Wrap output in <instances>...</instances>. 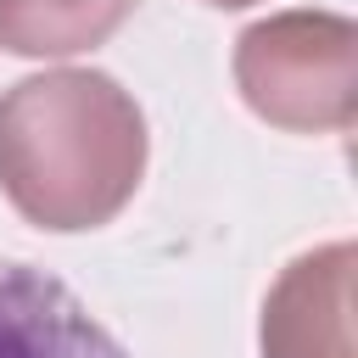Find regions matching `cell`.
I'll list each match as a JSON object with an SVG mask.
<instances>
[{
    "label": "cell",
    "mask_w": 358,
    "mask_h": 358,
    "mask_svg": "<svg viewBox=\"0 0 358 358\" xmlns=\"http://www.w3.org/2000/svg\"><path fill=\"white\" fill-rule=\"evenodd\" d=\"M145 112L95 67H50L0 95V196L50 235L112 224L145 179Z\"/></svg>",
    "instance_id": "obj_1"
},
{
    "label": "cell",
    "mask_w": 358,
    "mask_h": 358,
    "mask_svg": "<svg viewBox=\"0 0 358 358\" xmlns=\"http://www.w3.org/2000/svg\"><path fill=\"white\" fill-rule=\"evenodd\" d=\"M241 101L285 134H341L358 117V22L341 11H274L235 39Z\"/></svg>",
    "instance_id": "obj_2"
},
{
    "label": "cell",
    "mask_w": 358,
    "mask_h": 358,
    "mask_svg": "<svg viewBox=\"0 0 358 358\" xmlns=\"http://www.w3.org/2000/svg\"><path fill=\"white\" fill-rule=\"evenodd\" d=\"M352 274H358L352 241H324L291 257L263 296V319H257L263 358H358Z\"/></svg>",
    "instance_id": "obj_3"
},
{
    "label": "cell",
    "mask_w": 358,
    "mask_h": 358,
    "mask_svg": "<svg viewBox=\"0 0 358 358\" xmlns=\"http://www.w3.org/2000/svg\"><path fill=\"white\" fill-rule=\"evenodd\" d=\"M0 358H129V352L56 274L34 263H0Z\"/></svg>",
    "instance_id": "obj_4"
},
{
    "label": "cell",
    "mask_w": 358,
    "mask_h": 358,
    "mask_svg": "<svg viewBox=\"0 0 358 358\" xmlns=\"http://www.w3.org/2000/svg\"><path fill=\"white\" fill-rule=\"evenodd\" d=\"M140 0H0V50L6 56H84L106 45Z\"/></svg>",
    "instance_id": "obj_5"
},
{
    "label": "cell",
    "mask_w": 358,
    "mask_h": 358,
    "mask_svg": "<svg viewBox=\"0 0 358 358\" xmlns=\"http://www.w3.org/2000/svg\"><path fill=\"white\" fill-rule=\"evenodd\" d=\"M207 6H218V11H241V6H257V0H207Z\"/></svg>",
    "instance_id": "obj_6"
}]
</instances>
